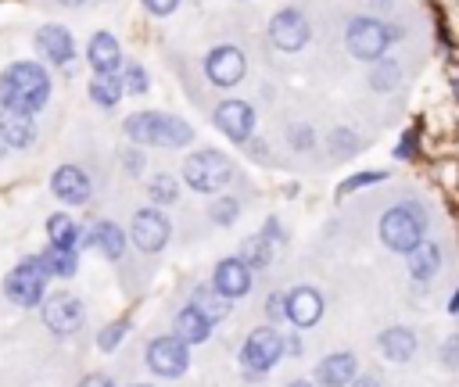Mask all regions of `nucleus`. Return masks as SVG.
I'll use <instances>...</instances> for the list:
<instances>
[{"mask_svg": "<svg viewBox=\"0 0 459 387\" xmlns=\"http://www.w3.org/2000/svg\"><path fill=\"white\" fill-rule=\"evenodd\" d=\"M183 176H186V183L194 190L212 194V190H219L230 179V158L219 154V150H212V147L208 150H194L186 158V165H183Z\"/></svg>", "mask_w": 459, "mask_h": 387, "instance_id": "39448f33", "label": "nucleus"}, {"mask_svg": "<svg viewBox=\"0 0 459 387\" xmlns=\"http://www.w3.org/2000/svg\"><path fill=\"white\" fill-rule=\"evenodd\" d=\"M204 72L215 86H233L244 79V54L237 47H215L204 57Z\"/></svg>", "mask_w": 459, "mask_h": 387, "instance_id": "f8f14e48", "label": "nucleus"}, {"mask_svg": "<svg viewBox=\"0 0 459 387\" xmlns=\"http://www.w3.org/2000/svg\"><path fill=\"white\" fill-rule=\"evenodd\" d=\"M47 236H50V244L54 247H75V240H79V226L68 219V215H50V222H47Z\"/></svg>", "mask_w": 459, "mask_h": 387, "instance_id": "bb28decb", "label": "nucleus"}, {"mask_svg": "<svg viewBox=\"0 0 459 387\" xmlns=\"http://www.w3.org/2000/svg\"><path fill=\"white\" fill-rule=\"evenodd\" d=\"M344 39H348V50L359 61H377L387 50V29L377 18H355L348 25V36Z\"/></svg>", "mask_w": 459, "mask_h": 387, "instance_id": "6e6552de", "label": "nucleus"}, {"mask_svg": "<svg viewBox=\"0 0 459 387\" xmlns=\"http://www.w3.org/2000/svg\"><path fill=\"white\" fill-rule=\"evenodd\" d=\"M441 362H445V366H452V369L459 366V333H455V337H448V340L441 344Z\"/></svg>", "mask_w": 459, "mask_h": 387, "instance_id": "c9c22d12", "label": "nucleus"}, {"mask_svg": "<svg viewBox=\"0 0 459 387\" xmlns=\"http://www.w3.org/2000/svg\"><path fill=\"white\" fill-rule=\"evenodd\" d=\"M79 387H115V380L111 376H104V373H90V376H82V383Z\"/></svg>", "mask_w": 459, "mask_h": 387, "instance_id": "58836bf2", "label": "nucleus"}, {"mask_svg": "<svg viewBox=\"0 0 459 387\" xmlns=\"http://www.w3.org/2000/svg\"><path fill=\"white\" fill-rule=\"evenodd\" d=\"M43 322H47L54 333H61V337L75 333V330L82 326V301L72 297V294H54V297H47V301H43Z\"/></svg>", "mask_w": 459, "mask_h": 387, "instance_id": "9d476101", "label": "nucleus"}, {"mask_svg": "<svg viewBox=\"0 0 459 387\" xmlns=\"http://www.w3.org/2000/svg\"><path fill=\"white\" fill-rule=\"evenodd\" d=\"M50 97V75L36 61H18L0 75V100L14 111H39Z\"/></svg>", "mask_w": 459, "mask_h": 387, "instance_id": "f257e3e1", "label": "nucleus"}, {"mask_svg": "<svg viewBox=\"0 0 459 387\" xmlns=\"http://www.w3.org/2000/svg\"><path fill=\"white\" fill-rule=\"evenodd\" d=\"M50 190H54L65 204H82V201L90 197V179H86V172H82L79 165H61V168L54 172V179H50Z\"/></svg>", "mask_w": 459, "mask_h": 387, "instance_id": "dca6fc26", "label": "nucleus"}, {"mask_svg": "<svg viewBox=\"0 0 459 387\" xmlns=\"http://www.w3.org/2000/svg\"><path fill=\"white\" fill-rule=\"evenodd\" d=\"M36 136L32 115L29 111H14V108H0V140L7 147H29Z\"/></svg>", "mask_w": 459, "mask_h": 387, "instance_id": "a211bd4d", "label": "nucleus"}, {"mask_svg": "<svg viewBox=\"0 0 459 387\" xmlns=\"http://www.w3.org/2000/svg\"><path fill=\"white\" fill-rule=\"evenodd\" d=\"M190 366V351L183 337H158L147 344V369L158 376H183Z\"/></svg>", "mask_w": 459, "mask_h": 387, "instance_id": "423d86ee", "label": "nucleus"}, {"mask_svg": "<svg viewBox=\"0 0 459 387\" xmlns=\"http://www.w3.org/2000/svg\"><path fill=\"white\" fill-rule=\"evenodd\" d=\"M47 276H50V269L43 265V258H22V262L7 272V280H4V294H7L14 305L32 308V305L43 301Z\"/></svg>", "mask_w": 459, "mask_h": 387, "instance_id": "20e7f679", "label": "nucleus"}, {"mask_svg": "<svg viewBox=\"0 0 459 387\" xmlns=\"http://www.w3.org/2000/svg\"><path fill=\"white\" fill-rule=\"evenodd\" d=\"M133 387H151V383H133Z\"/></svg>", "mask_w": 459, "mask_h": 387, "instance_id": "a18cd8bd", "label": "nucleus"}, {"mask_svg": "<svg viewBox=\"0 0 459 387\" xmlns=\"http://www.w3.org/2000/svg\"><path fill=\"white\" fill-rule=\"evenodd\" d=\"M437 265H441V251L434 244H420V247L409 251V272L416 280H430L437 272Z\"/></svg>", "mask_w": 459, "mask_h": 387, "instance_id": "b1692460", "label": "nucleus"}, {"mask_svg": "<svg viewBox=\"0 0 459 387\" xmlns=\"http://www.w3.org/2000/svg\"><path fill=\"white\" fill-rule=\"evenodd\" d=\"M86 57H90V64H93L97 72H111V68L122 61V54H118V43H115V36H111V32H97V36L90 39V50H86Z\"/></svg>", "mask_w": 459, "mask_h": 387, "instance_id": "4be33fe9", "label": "nucleus"}, {"mask_svg": "<svg viewBox=\"0 0 459 387\" xmlns=\"http://www.w3.org/2000/svg\"><path fill=\"white\" fill-rule=\"evenodd\" d=\"M283 355V333H276V326H258V330H251V337L244 340V348H240V362L247 366V369H269L276 358Z\"/></svg>", "mask_w": 459, "mask_h": 387, "instance_id": "0eeeda50", "label": "nucleus"}, {"mask_svg": "<svg viewBox=\"0 0 459 387\" xmlns=\"http://www.w3.org/2000/svg\"><path fill=\"white\" fill-rule=\"evenodd\" d=\"M380 179H384V172H359V176H351V179L341 183V194H348L355 186H366V183H380Z\"/></svg>", "mask_w": 459, "mask_h": 387, "instance_id": "f704fd0d", "label": "nucleus"}, {"mask_svg": "<svg viewBox=\"0 0 459 387\" xmlns=\"http://www.w3.org/2000/svg\"><path fill=\"white\" fill-rule=\"evenodd\" d=\"M348 387H377V380H373V376H355Z\"/></svg>", "mask_w": 459, "mask_h": 387, "instance_id": "ea45409f", "label": "nucleus"}, {"mask_svg": "<svg viewBox=\"0 0 459 387\" xmlns=\"http://www.w3.org/2000/svg\"><path fill=\"white\" fill-rule=\"evenodd\" d=\"M269 36H273V43H276L280 50H301V47L308 43V22H305L301 11L283 7V11L269 22Z\"/></svg>", "mask_w": 459, "mask_h": 387, "instance_id": "9b49d317", "label": "nucleus"}, {"mask_svg": "<svg viewBox=\"0 0 459 387\" xmlns=\"http://www.w3.org/2000/svg\"><path fill=\"white\" fill-rule=\"evenodd\" d=\"M126 133L136 143H158V147H183L194 140V129L176 118V115H158V111H136L126 118Z\"/></svg>", "mask_w": 459, "mask_h": 387, "instance_id": "f03ea898", "label": "nucleus"}, {"mask_svg": "<svg viewBox=\"0 0 459 387\" xmlns=\"http://www.w3.org/2000/svg\"><path fill=\"white\" fill-rule=\"evenodd\" d=\"M215 125H219L230 140L244 143V140L251 136V129H255V111H251L244 100H222L219 111H215Z\"/></svg>", "mask_w": 459, "mask_h": 387, "instance_id": "4468645a", "label": "nucleus"}, {"mask_svg": "<svg viewBox=\"0 0 459 387\" xmlns=\"http://www.w3.org/2000/svg\"><path fill=\"white\" fill-rule=\"evenodd\" d=\"M380 240L391 251H405V254L412 247H420L423 244V215H420V208L398 204V208L384 211V219H380Z\"/></svg>", "mask_w": 459, "mask_h": 387, "instance_id": "7ed1b4c3", "label": "nucleus"}, {"mask_svg": "<svg viewBox=\"0 0 459 387\" xmlns=\"http://www.w3.org/2000/svg\"><path fill=\"white\" fill-rule=\"evenodd\" d=\"M394 82H398V64L394 61L373 68V90H391Z\"/></svg>", "mask_w": 459, "mask_h": 387, "instance_id": "2f4dec72", "label": "nucleus"}, {"mask_svg": "<svg viewBox=\"0 0 459 387\" xmlns=\"http://www.w3.org/2000/svg\"><path fill=\"white\" fill-rule=\"evenodd\" d=\"M61 4H82V0H61Z\"/></svg>", "mask_w": 459, "mask_h": 387, "instance_id": "c03bdc74", "label": "nucleus"}, {"mask_svg": "<svg viewBox=\"0 0 459 387\" xmlns=\"http://www.w3.org/2000/svg\"><path fill=\"white\" fill-rule=\"evenodd\" d=\"M359 366H355V355L348 351H337V355H326L319 366H316V380L323 387H348L355 380Z\"/></svg>", "mask_w": 459, "mask_h": 387, "instance_id": "f3484780", "label": "nucleus"}, {"mask_svg": "<svg viewBox=\"0 0 459 387\" xmlns=\"http://www.w3.org/2000/svg\"><path fill=\"white\" fill-rule=\"evenodd\" d=\"M380 351L391 362H409L416 355V333L405 330V326H391V330L380 333Z\"/></svg>", "mask_w": 459, "mask_h": 387, "instance_id": "aec40b11", "label": "nucleus"}, {"mask_svg": "<svg viewBox=\"0 0 459 387\" xmlns=\"http://www.w3.org/2000/svg\"><path fill=\"white\" fill-rule=\"evenodd\" d=\"M126 330H129V322H126V319H118V322L104 326V330H100V337H97V348H100V351L118 348V340H122V333H126Z\"/></svg>", "mask_w": 459, "mask_h": 387, "instance_id": "7c9ffc66", "label": "nucleus"}, {"mask_svg": "<svg viewBox=\"0 0 459 387\" xmlns=\"http://www.w3.org/2000/svg\"><path fill=\"white\" fill-rule=\"evenodd\" d=\"M448 312H459V290L452 294V305H448Z\"/></svg>", "mask_w": 459, "mask_h": 387, "instance_id": "79ce46f5", "label": "nucleus"}, {"mask_svg": "<svg viewBox=\"0 0 459 387\" xmlns=\"http://www.w3.org/2000/svg\"><path fill=\"white\" fill-rule=\"evenodd\" d=\"M36 47H39L43 57L54 61V64H68V61H72V32L61 29V25H43V29L36 32Z\"/></svg>", "mask_w": 459, "mask_h": 387, "instance_id": "6ab92c4d", "label": "nucleus"}, {"mask_svg": "<svg viewBox=\"0 0 459 387\" xmlns=\"http://www.w3.org/2000/svg\"><path fill=\"white\" fill-rule=\"evenodd\" d=\"M212 219H215L219 226H230V222L237 219V201H233V197H219V201L212 204Z\"/></svg>", "mask_w": 459, "mask_h": 387, "instance_id": "473e14b6", "label": "nucleus"}, {"mask_svg": "<svg viewBox=\"0 0 459 387\" xmlns=\"http://www.w3.org/2000/svg\"><path fill=\"white\" fill-rule=\"evenodd\" d=\"M39 258L50 269V276H72L75 272V247H54L50 244V251H43Z\"/></svg>", "mask_w": 459, "mask_h": 387, "instance_id": "cd10ccee", "label": "nucleus"}, {"mask_svg": "<svg viewBox=\"0 0 459 387\" xmlns=\"http://www.w3.org/2000/svg\"><path fill=\"white\" fill-rule=\"evenodd\" d=\"M176 4H179V0H143V7H147L151 14H169V11H176Z\"/></svg>", "mask_w": 459, "mask_h": 387, "instance_id": "4c0bfd02", "label": "nucleus"}, {"mask_svg": "<svg viewBox=\"0 0 459 387\" xmlns=\"http://www.w3.org/2000/svg\"><path fill=\"white\" fill-rule=\"evenodd\" d=\"M265 315L276 322V319H283L287 315V297H280V294H269V301H265Z\"/></svg>", "mask_w": 459, "mask_h": 387, "instance_id": "e433bc0d", "label": "nucleus"}, {"mask_svg": "<svg viewBox=\"0 0 459 387\" xmlns=\"http://www.w3.org/2000/svg\"><path fill=\"white\" fill-rule=\"evenodd\" d=\"M287 387H312L308 380H294V383H287Z\"/></svg>", "mask_w": 459, "mask_h": 387, "instance_id": "37998d69", "label": "nucleus"}, {"mask_svg": "<svg viewBox=\"0 0 459 387\" xmlns=\"http://www.w3.org/2000/svg\"><path fill=\"white\" fill-rule=\"evenodd\" d=\"M244 262H247L251 269L273 262V240H269V233H258V236L244 240Z\"/></svg>", "mask_w": 459, "mask_h": 387, "instance_id": "c85d7f7f", "label": "nucleus"}, {"mask_svg": "<svg viewBox=\"0 0 459 387\" xmlns=\"http://www.w3.org/2000/svg\"><path fill=\"white\" fill-rule=\"evenodd\" d=\"M122 86H126L129 93H143V90H147V72H143L140 64H129L126 75H122Z\"/></svg>", "mask_w": 459, "mask_h": 387, "instance_id": "72a5a7b5", "label": "nucleus"}, {"mask_svg": "<svg viewBox=\"0 0 459 387\" xmlns=\"http://www.w3.org/2000/svg\"><path fill=\"white\" fill-rule=\"evenodd\" d=\"M287 319H290L294 326H312V322H319V319H323V297H319V290H312V287H294V290L287 294Z\"/></svg>", "mask_w": 459, "mask_h": 387, "instance_id": "2eb2a0df", "label": "nucleus"}, {"mask_svg": "<svg viewBox=\"0 0 459 387\" xmlns=\"http://www.w3.org/2000/svg\"><path fill=\"white\" fill-rule=\"evenodd\" d=\"M208 330H212V322H208L194 305H186V308L176 315V337H183L186 344H201V340H208Z\"/></svg>", "mask_w": 459, "mask_h": 387, "instance_id": "5701e85b", "label": "nucleus"}, {"mask_svg": "<svg viewBox=\"0 0 459 387\" xmlns=\"http://www.w3.org/2000/svg\"><path fill=\"white\" fill-rule=\"evenodd\" d=\"M151 197H154L158 204H172V201L179 197L176 179H172V176H165V172H161V176H154V179H151Z\"/></svg>", "mask_w": 459, "mask_h": 387, "instance_id": "c756f323", "label": "nucleus"}, {"mask_svg": "<svg viewBox=\"0 0 459 387\" xmlns=\"http://www.w3.org/2000/svg\"><path fill=\"white\" fill-rule=\"evenodd\" d=\"M212 287L222 294V297H244L251 290V265L244 258H226L215 265V276H212Z\"/></svg>", "mask_w": 459, "mask_h": 387, "instance_id": "ddd939ff", "label": "nucleus"}, {"mask_svg": "<svg viewBox=\"0 0 459 387\" xmlns=\"http://www.w3.org/2000/svg\"><path fill=\"white\" fill-rule=\"evenodd\" d=\"M122 79H115L111 72H97V79H90V97L100 104V108H115L118 97H122Z\"/></svg>", "mask_w": 459, "mask_h": 387, "instance_id": "393cba45", "label": "nucleus"}, {"mask_svg": "<svg viewBox=\"0 0 459 387\" xmlns=\"http://www.w3.org/2000/svg\"><path fill=\"white\" fill-rule=\"evenodd\" d=\"M294 143H298V147H308V129H301V133H294Z\"/></svg>", "mask_w": 459, "mask_h": 387, "instance_id": "a19ab883", "label": "nucleus"}, {"mask_svg": "<svg viewBox=\"0 0 459 387\" xmlns=\"http://www.w3.org/2000/svg\"><path fill=\"white\" fill-rule=\"evenodd\" d=\"M190 305H194L208 322H219V319L230 312V297H222L215 287H212V290H208V287H201V290L194 294V301H190Z\"/></svg>", "mask_w": 459, "mask_h": 387, "instance_id": "a878e982", "label": "nucleus"}, {"mask_svg": "<svg viewBox=\"0 0 459 387\" xmlns=\"http://www.w3.org/2000/svg\"><path fill=\"white\" fill-rule=\"evenodd\" d=\"M165 240H169V219L158 208H140L133 215V244L140 251L154 254V251L165 247Z\"/></svg>", "mask_w": 459, "mask_h": 387, "instance_id": "1a4fd4ad", "label": "nucleus"}, {"mask_svg": "<svg viewBox=\"0 0 459 387\" xmlns=\"http://www.w3.org/2000/svg\"><path fill=\"white\" fill-rule=\"evenodd\" d=\"M90 247L100 251L104 258H122V251H126V233H122L115 222H97V226L90 229Z\"/></svg>", "mask_w": 459, "mask_h": 387, "instance_id": "412c9836", "label": "nucleus"}]
</instances>
